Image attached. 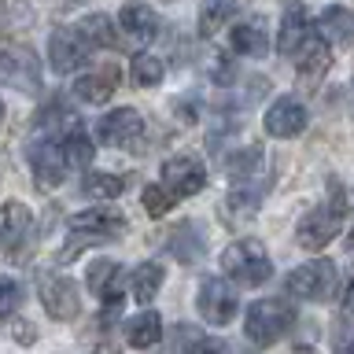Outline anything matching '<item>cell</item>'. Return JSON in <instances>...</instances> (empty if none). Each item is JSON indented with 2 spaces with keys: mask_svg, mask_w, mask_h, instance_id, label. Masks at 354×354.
<instances>
[{
  "mask_svg": "<svg viewBox=\"0 0 354 354\" xmlns=\"http://www.w3.org/2000/svg\"><path fill=\"white\" fill-rule=\"evenodd\" d=\"M339 288V270L328 259L303 262L299 270L288 273V295L303 299V303H328Z\"/></svg>",
  "mask_w": 354,
  "mask_h": 354,
  "instance_id": "3957f363",
  "label": "cell"
},
{
  "mask_svg": "<svg viewBox=\"0 0 354 354\" xmlns=\"http://www.w3.org/2000/svg\"><path fill=\"white\" fill-rule=\"evenodd\" d=\"M339 221H343V210L336 203H325V207H314L310 214H303V221L295 225V243L303 251H325L332 240L339 236Z\"/></svg>",
  "mask_w": 354,
  "mask_h": 354,
  "instance_id": "8992f818",
  "label": "cell"
},
{
  "mask_svg": "<svg viewBox=\"0 0 354 354\" xmlns=\"http://www.w3.org/2000/svg\"><path fill=\"white\" fill-rule=\"evenodd\" d=\"M162 185L174 192V199H188L207 188V166L196 155H170L162 162Z\"/></svg>",
  "mask_w": 354,
  "mask_h": 354,
  "instance_id": "8fae6325",
  "label": "cell"
},
{
  "mask_svg": "<svg viewBox=\"0 0 354 354\" xmlns=\"http://www.w3.org/2000/svg\"><path fill=\"white\" fill-rule=\"evenodd\" d=\"M174 347H177V351H225V343L203 336V332H196L192 325H177Z\"/></svg>",
  "mask_w": 354,
  "mask_h": 354,
  "instance_id": "f1b7e54d",
  "label": "cell"
},
{
  "mask_svg": "<svg viewBox=\"0 0 354 354\" xmlns=\"http://www.w3.org/2000/svg\"><path fill=\"white\" fill-rule=\"evenodd\" d=\"M126 339H129V347H137V351L155 347V343L162 339V317L155 314V310H144V314L129 317L126 321Z\"/></svg>",
  "mask_w": 354,
  "mask_h": 354,
  "instance_id": "7402d4cb",
  "label": "cell"
},
{
  "mask_svg": "<svg viewBox=\"0 0 354 354\" xmlns=\"http://www.w3.org/2000/svg\"><path fill=\"white\" fill-rule=\"evenodd\" d=\"M88 55H93V48H88L85 37L77 33V26H59L48 37V59H52V71L55 74L82 71V66L88 63Z\"/></svg>",
  "mask_w": 354,
  "mask_h": 354,
  "instance_id": "7c38bea8",
  "label": "cell"
},
{
  "mask_svg": "<svg viewBox=\"0 0 354 354\" xmlns=\"http://www.w3.org/2000/svg\"><path fill=\"white\" fill-rule=\"evenodd\" d=\"M33 229V214L26 203H19V199H8V203H0V248L15 251L22 240L30 236Z\"/></svg>",
  "mask_w": 354,
  "mask_h": 354,
  "instance_id": "2e32d148",
  "label": "cell"
},
{
  "mask_svg": "<svg viewBox=\"0 0 354 354\" xmlns=\"http://www.w3.org/2000/svg\"><path fill=\"white\" fill-rule=\"evenodd\" d=\"M96 137L104 140L107 148H126V151H137V144L144 140V118H140L133 107L107 111V115L96 122Z\"/></svg>",
  "mask_w": 354,
  "mask_h": 354,
  "instance_id": "30bf717a",
  "label": "cell"
},
{
  "mask_svg": "<svg viewBox=\"0 0 354 354\" xmlns=\"http://www.w3.org/2000/svg\"><path fill=\"white\" fill-rule=\"evenodd\" d=\"M0 85L15 93H37L41 88V63L26 44H8L0 48Z\"/></svg>",
  "mask_w": 354,
  "mask_h": 354,
  "instance_id": "5b68a950",
  "label": "cell"
},
{
  "mask_svg": "<svg viewBox=\"0 0 354 354\" xmlns=\"http://www.w3.org/2000/svg\"><path fill=\"white\" fill-rule=\"evenodd\" d=\"M196 310H199V317H203L207 325H229V321L236 317V310H240V295L229 288V281L207 277V281L199 284Z\"/></svg>",
  "mask_w": 354,
  "mask_h": 354,
  "instance_id": "9c48e42d",
  "label": "cell"
},
{
  "mask_svg": "<svg viewBox=\"0 0 354 354\" xmlns=\"http://www.w3.org/2000/svg\"><path fill=\"white\" fill-rule=\"evenodd\" d=\"M310 37V15L303 4H288L284 8V19H281V37H277V48L284 55H292L299 44Z\"/></svg>",
  "mask_w": 354,
  "mask_h": 354,
  "instance_id": "e0dca14e",
  "label": "cell"
},
{
  "mask_svg": "<svg viewBox=\"0 0 354 354\" xmlns=\"http://www.w3.org/2000/svg\"><path fill=\"white\" fill-rule=\"evenodd\" d=\"M37 295L41 306L48 310V317L55 321H74L82 314V295H77V284L66 273H41Z\"/></svg>",
  "mask_w": 354,
  "mask_h": 354,
  "instance_id": "ba28073f",
  "label": "cell"
},
{
  "mask_svg": "<svg viewBox=\"0 0 354 354\" xmlns=\"http://www.w3.org/2000/svg\"><path fill=\"white\" fill-rule=\"evenodd\" d=\"M351 351H354V339H351Z\"/></svg>",
  "mask_w": 354,
  "mask_h": 354,
  "instance_id": "d590c367",
  "label": "cell"
},
{
  "mask_svg": "<svg viewBox=\"0 0 354 354\" xmlns=\"http://www.w3.org/2000/svg\"><path fill=\"white\" fill-rule=\"evenodd\" d=\"M262 122H266V133H270V137L288 140V137H299V133L306 129L310 115H306V107L299 104L295 96H281L270 111H266Z\"/></svg>",
  "mask_w": 354,
  "mask_h": 354,
  "instance_id": "5bb4252c",
  "label": "cell"
},
{
  "mask_svg": "<svg viewBox=\"0 0 354 354\" xmlns=\"http://www.w3.org/2000/svg\"><path fill=\"white\" fill-rule=\"evenodd\" d=\"M0 11H4V0H0Z\"/></svg>",
  "mask_w": 354,
  "mask_h": 354,
  "instance_id": "e575fe53",
  "label": "cell"
},
{
  "mask_svg": "<svg viewBox=\"0 0 354 354\" xmlns=\"http://www.w3.org/2000/svg\"><path fill=\"white\" fill-rule=\"evenodd\" d=\"M77 33L85 37V44L88 48H111V44L118 41V33H115V22H111L107 15H88V19H82L77 22Z\"/></svg>",
  "mask_w": 354,
  "mask_h": 354,
  "instance_id": "484cf974",
  "label": "cell"
},
{
  "mask_svg": "<svg viewBox=\"0 0 354 354\" xmlns=\"http://www.w3.org/2000/svg\"><path fill=\"white\" fill-rule=\"evenodd\" d=\"M240 8H243V0H203L199 4V33L214 37L218 30H225L240 15Z\"/></svg>",
  "mask_w": 354,
  "mask_h": 354,
  "instance_id": "ffe728a7",
  "label": "cell"
},
{
  "mask_svg": "<svg viewBox=\"0 0 354 354\" xmlns=\"http://www.w3.org/2000/svg\"><path fill=\"white\" fill-rule=\"evenodd\" d=\"M71 122H74L71 104L55 96V100H48V104L37 111V118H33V133H37V137H55V140H59V129L71 126Z\"/></svg>",
  "mask_w": 354,
  "mask_h": 354,
  "instance_id": "603a6c76",
  "label": "cell"
},
{
  "mask_svg": "<svg viewBox=\"0 0 354 354\" xmlns=\"http://www.w3.org/2000/svg\"><path fill=\"white\" fill-rule=\"evenodd\" d=\"M162 281H166V270H162V266H159V262H144V266H137V270H133V277H129V295L137 299V303L148 306L151 299L159 295Z\"/></svg>",
  "mask_w": 354,
  "mask_h": 354,
  "instance_id": "cb8c5ba5",
  "label": "cell"
},
{
  "mask_svg": "<svg viewBox=\"0 0 354 354\" xmlns=\"http://www.w3.org/2000/svg\"><path fill=\"white\" fill-rule=\"evenodd\" d=\"M59 144H63V155H66V162L71 166H77V170H88V162H93V140H88V133L82 129V126H74L66 137H59Z\"/></svg>",
  "mask_w": 354,
  "mask_h": 354,
  "instance_id": "4316f807",
  "label": "cell"
},
{
  "mask_svg": "<svg viewBox=\"0 0 354 354\" xmlns=\"http://www.w3.org/2000/svg\"><path fill=\"white\" fill-rule=\"evenodd\" d=\"M126 177L122 174H104V170H88L85 181H82V192L93 196V199H118L126 192Z\"/></svg>",
  "mask_w": 354,
  "mask_h": 354,
  "instance_id": "d4e9b609",
  "label": "cell"
},
{
  "mask_svg": "<svg viewBox=\"0 0 354 354\" xmlns=\"http://www.w3.org/2000/svg\"><path fill=\"white\" fill-rule=\"evenodd\" d=\"M118 82H122L118 63H100L74 82V96L82 100V104H107V100L115 96Z\"/></svg>",
  "mask_w": 354,
  "mask_h": 354,
  "instance_id": "4fadbf2b",
  "label": "cell"
},
{
  "mask_svg": "<svg viewBox=\"0 0 354 354\" xmlns=\"http://www.w3.org/2000/svg\"><path fill=\"white\" fill-rule=\"evenodd\" d=\"M343 310H354V281H351V288H347V299H343Z\"/></svg>",
  "mask_w": 354,
  "mask_h": 354,
  "instance_id": "1f68e13d",
  "label": "cell"
},
{
  "mask_svg": "<svg viewBox=\"0 0 354 354\" xmlns=\"http://www.w3.org/2000/svg\"><path fill=\"white\" fill-rule=\"evenodd\" d=\"M292 55H295V71L306 74V77L325 74L328 63H332V52H328V41H325V37H306Z\"/></svg>",
  "mask_w": 354,
  "mask_h": 354,
  "instance_id": "44dd1931",
  "label": "cell"
},
{
  "mask_svg": "<svg viewBox=\"0 0 354 354\" xmlns=\"http://www.w3.org/2000/svg\"><path fill=\"white\" fill-rule=\"evenodd\" d=\"M118 30H122V37L133 41V44L155 41L159 37V15H155V8H148V4H126L118 11Z\"/></svg>",
  "mask_w": 354,
  "mask_h": 354,
  "instance_id": "9a60e30c",
  "label": "cell"
},
{
  "mask_svg": "<svg viewBox=\"0 0 354 354\" xmlns=\"http://www.w3.org/2000/svg\"><path fill=\"white\" fill-rule=\"evenodd\" d=\"M22 303V288L19 281H11V277H0V321L11 317Z\"/></svg>",
  "mask_w": 354,
  "mask_h": 354,
  "instance_id": "4dcf8cb0",
  "label": "cell"
},
{
  "mask_svg": "<svg viewBox=\"0 0 354 354\" xmlns=\"http://www.w3.org/2000/svg\"><path fill=\"white\" fill-rule=\"evenodd\" d=\"M126 232V218L111 207H93V210H82V214L71 218V248H66V259L77 254L82 243H111Z\"/></svg>",
  "mask_w": 354,
  "mask_h": 354,
  "instance_id": "277c9868",
  "label": "cell"
},
{
  "mask_svg": "<svg viewBox=\"0 0 354 354\" xmlns=\"http://www.w3.org/2000/svg\"><path fill=\"white\" fill-rule=\"evenodd\" d=\"M140 199H144V210H148L151 218H162L166 210L174 207V192H170V188H166L162 181H159V185H148Z\"/></svg>",
  "mask_w": 354,
  "mask_h": 354,
  "instance_id": "f546056e",
  "label": "cell"
},
{
  "mask_svg": "<svg viewBox=\"0 0 354 354\" xmlns=\"http://www.w3.org/2000/svg\"><path fill=\"white\" fill-rule=\"evenodd\" d=\"M292 328H295V310L284 299H259L248 310V317H243V332H248L254 347H273Z\"/></svg>",
  "mask_w": 354,
  "mask_h": 354,
  "instance_id": "6da1fadb",
  "label": "cell"
},
{
  "mask_svg": "<svg viewBox=\"0 0 354 354\" xmlns=\"http://www.w3.org/2000/svg\"><path fill=\"white\" fill-rule=\"evenodd\" d=\"M317 30H321V37H325L328 44H351L354 41V11L339 8V4L325 8L321 19H317Z\"/></svg>",
  "mask_w": 354,
  "mask_h": 354,
  "instance_id": "ac0fdd59",
  "label": "cell"
},
{
  "mask_svg": "<svg viewBox=\"0 0 354 354\" xmlns=\"http://www.w3.org/2000/svg\"><path fill=\"white\" fill-rule=\"evenodd\" d=\"M162 77H166V66H162L159 55H151V52H137V55H133V82H137L140 88L162 85Z\"/></svg>",
  "mask_w": 354,
  "mask_h": 354,
  "instance_id": "83f0119b",
  "label": "cell"
},
{
  "mask_svg": "<svg viewBox=\"0 0 354 354\" xmlns=\"http://www.w3.org/2000/svg\"><path fill=\"white\" fill-rule=\"evenodd\" d=\"M0 122H4V104H0Z\"/></svg>",
  "mask_w": 354,
  "mask_h": 354,
  "instance_id": "836d02e7",
  "label": "cell"
},
{
  "mask_svg": "<svg viewBox=\"0 0 354 354\" xmlns=\"http://www.w3.org/2000/svg\"><path fill=\"white\" fill-rule=\"evenodd\" d=\"M221 270L243 288H259L273 277V262L259 240H236L221 251Z\"/></svg>",
  "mask_w": 354,
  "mask_h": 354,
  "instance_id": "7a4b0ae2",
  "label": "cell"
},
{
  "mask_svg": "<svg viewBox=\"0 0 354 354\" xmlns=\"http://www.w3.org/2000/svg\"><path fill=\"white\" fill-rule=\"evenodd\" d=\"M347 248H351V251H354V229H351V232H347Z\"/></svg>",
  "mask_w": 354,
  "mask_h": 354,
  "instance_id": "d6a6232c",
  "label": "cell"
},
{
  "mask_svg": "<svg viewBox=\"0 0 354 354\" xmlns=\"http://www.w3.org/2000/svg\"><path fill=\"white\" fill-rule=\"evenodd\" d=\"M30 170L37 177L41 188H59L66 181V170H71V162H66L63 155V144L55 137H37L33 133V144H30Z\"/></svg>",
  "mask_w": 354,
  "mask_h": 354,
  "instance_id": "52a82bcc",
  "label": "cell"
},
{
  "mask_svg": "<svg viewBox=\"0 0 354 354\" xmlns=\"http://www.w3.org/2000/svg\"><path fill=\"white\" fill-rule=\"evenodd\" d=\"M229 44L236 55H248V59H254V55H266V22L262 19H248V22H236L229 33Z\"/></svg>",
  "mask_w": 354,
  "mask_h": 354,
  "instance_id": "d6986e66",
  "label": "cell"
}]
</instances>
